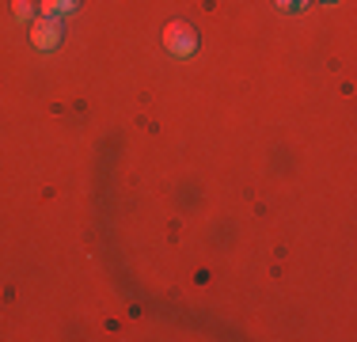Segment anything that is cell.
<instances>
[{
  "label": "cell",
  "instance_id": "obj_5",
  "mask_svg": "<svg viewBox=\"0 0 357 342\" xmlns=\"http://www.w3.org/2000/svg\"><path fill=\"white\" fill-rule=\"evenodd\" d=\"M274 4L282 8V12H296V8H304L308 0H274Z\"/></svg>",
  "mask_w": 357,
  "mask_h": 342
},
{
  "label": "cell",
  "instance_id": "obj_2",
  "mask_svg": "<svg viewBox=\"0 0 357 342\" xmlns=\"http://www.w3.org/2000/svg\"><path fill=\"white\" fill-rule=\"evenodd\" d=\"M57 42H61V20L57 15H42L38 23H31V46L54 50Z\"/></svg>",
  "mask_w": 357,
  "mask_h": 342
},
{
  "label": "cell",
  "instance_id": "obj_6",
  "mask_svg": "<svg viewBox=\"0 0 357 342\" xmlns=\"http://www.w3.org/2000/svg\"><path fill=\"white\" fill-rule=\"evenodd\" d=\"M323 4H335V0H323Z\"/></svg>",
  "mask_w": 357,
  "mask_h": 342
},
{
  "label": "cell",
  "instance_id": "obj_1",
  "mask_svg": "<svg viewBox=\"0 0 357 342\" xmlns=\"http://www.w3.org/2000/svg\"><path fill=\"white\" fill-rule=\"evenodd\" d=\"M164 46L172 50L175 57H190L194 50H198V34L186 27V23H172V27L164 31Z\"/></svg>",
  "mask_w": 357,
  "mask_h": 342
},
{
  "label": "cell",
  "instance_id": "obj_3",
  "mask_svg": "<svg viewBox=\"0 0 357 342\" xmlns=\"http://www.w3.org/2000/svg\"><path fill=\"white\" fill-rule=\"evenodd\" d=\"M73 8H76V0H46V4H42V12L57 15V12H73Z\"/></svg>",
  "mask_w": 357,
  "mask_h": 342
},
{
  "label": "cell",
  "instance_id": "obj_4",
  "mask_svg": "<svg viewBox=\"0 0 357 342\" xmlns=\"http://www.w3.org/2000/svg\"><path fill=\"white\" fill-rule=\"evenodd\" d=\"M12 12H15V20H23V23H27L31 15H35V0H15V4H12Z\"/></svg>",
  "mask_w": 357,
  "mask_h": 342
}]
</instances>
